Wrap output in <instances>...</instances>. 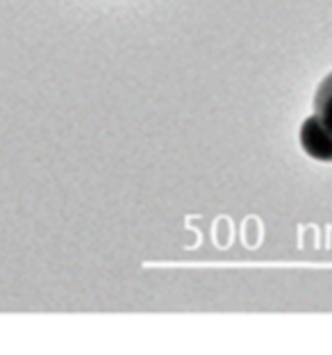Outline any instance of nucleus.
I'll return each instance as SVG.
<instances>
[{
	"instance_id": "nucleus-1",
	"label": "nucleus",
	"mask_w": 332,
	"mask_h": 355,
	"mask_svg": "<svg viewBox=\"0 0 332 355\" xmlns=\"http://www.w3.org/2000/svg\"><path fill=\"white\" fill-rule=\"evenodd\" d=\"M301 146L312 159L332 162V132L321 123L317 114L305 119V123L301 125Z\"/></svg>"
},
{
	"instance_id": "nucleus-2",
	"label": "nucleus",
	"mask_w": 332,
	"mask_h": 355,
	"mask_svg": "<svg viewBox=\"0 0 332 355\" xmlns=\"http://www.w3.org/2000/svg\"><path fill=\"white\" fill-rule=\"evenodd\" d=\"M314 114L332 132V71L317 87V94H314Z\"/></svg>"
}]
</instances>
